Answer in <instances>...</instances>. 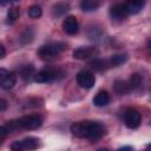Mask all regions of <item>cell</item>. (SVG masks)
I'll use <instances>...</instances> for the list:
<instances>
[{
  "instance_id": "18",
  "label": "cell",
  "mask_w": 151,
  "mask_h": 151,
  "mask_svg": "<svg viewBox=\"0 0 151 151\" xmlns=\"http://www.w3.org/2000/svg\"><path fill=\"white\" fill-rule=\"evenodd\" d=\"M70 6L68 4H65V2H58L53 6V15L54 17H60L63 15L64 13H66L68 11Z\"/></svg>"
},
{
  "instance_id": "13",
  "label": "cell",
  "mask_w": 151,
  "mask_h": 151,
  "mask_svg": "<svg viewBox=\"0 0 151 151\" xmlns=\"http://www.w3.org/2000/svg\"><path fill=\"white\" fill-rule=\"evenodd\" d=\"M144 6H145V1H143V0H132V1L126 2V7H127V11L130 14L139 13Z\"/></svg>"
},
{
  "instance_id": "2",
  "label": "cell",
  "mask_w": 151,
  "mask_h": 151,
  "mask_svg": "<svg viewBox=\"0 0 151 151\" xmlns=\"http://www.w3.org/2000/svg\"><path fill=\"white\" fill-rule=\"evenodd\" d=\"M42 125V118L40 114H28L18 119H13L7 122L5 124L6 129L11 131H15L19 129H25V130H35Z\"/></svg>"
},
{
  "instance_id": "26",
  "label": "cell",
  "mask_w": 151,
  "mask_h": 151,
  "mask_svg": "<svg viewBox=\"0 0 151 151\" xmlns=\"http://www.w3.org/2000/svg\"><path fill=\"white\" fill-rule=\"evenodd\" d=\"M0 51H1V54H0V58H4L5 57V47L1 45L0 46Z\"/></svg>"
},
{
  "instance_id": "20",
  "label": "cell",
  "mask_w": 151,
  "mask_h": 151,
  "mask_svg": "<svg viewBox=\"0 0 151 151\" xmlns=\"http://www.w3.org/2000/svg\"><path fill=\"white\" fill-rule=\"evenodd\" d=\"M27 14H28V17L32 18V19H38V18L41 17L42 9H41V7H40L39 5H32V6L28 8Z\"/></svg>"
},
{
  "instance_id": "23",
  "label": "cell",
  "mask_w": 151,
  "mask_h": 151,
  "mask_svg": "<svg viewBox=\"0 0 151 151\" xmlns=\"http://www.w3.org/2000/svg\"><path fill=\"white\" fill-rule=\"evenodd\" d=\"M106 65H107V61L101 60V59H94L93 61L90 63V66H91L92 68H94V70H98V71L105 68Z\"/></svg>"
},
{
  "instance_id": "1",
  "label": "cell",
  "mask_w": 151,
  "mask_h": 151,
  "mask_svg": "<svg viewBox=\"0 0 151 151\" xmlns=\"http://www.w3.org/2000/svg\"><path fill=\"white\" fill-rule=\"evenodd\" d=\"M71 132L78 138H86L90 140H97L105 134V127L99 122L81 120L71 125Z\"/></svg>"
},
{
  "instance_id": "3",
  "label": "cell",
  "mask_w": 151,
  "mask_h": 151,
  "mask_svg": "<svg viewBox=\"0 0 151 151\" xmlns=\"http://www.w3.org/2000/svg\"><path fill=\"white\" fill-rule=\"evenodd\" d=\"M66 48V44L57 41V42H51L47 44L42 47H40V50L38 51V54L41 59H51L58 54H60Z\"/></svg>"
},
{
  "instance_id": "21",
  "label": "cell",
  "mask_w": 151,
  "mask_h": 151,
  "mask_svg": "<svg viewBox=\"0 0 151 151\" xmlns=\"http://www.w3.org/2000/svg\"><path fill=\"white\" fill-rule=\"evenodd\" d=\"M33 40V31L29 28V27H27L22 33H21V35H20V41H21V44H28V42H31Z\"/></svg>"
},
{
  "instance_id": "24",
  "label": "cell",
  "mask_w": 151,
  "mask_h": 151,
  "mask_svg": "<svg viewBox=\"0 0 151 151\" xmlns=\"http://www.w3.org/2000/svg\"><path fill=\"white\" fill-rule=\"evenodd\" d=\"M7 107V103L5 99H0V111H5V109Z\"/></svg>"
},
{
  "instance_id": "19",
  "label": "cell",
  "mask_w": 151,
  "mask_h": 151,
  "mask_svg": "<svg viewBox=\"0 0 151 151\" xmlns=\"http://www.w3.org/2000/svg\"><path fill=\"white\" fill-rule=\"evenodd\" d=\"M127 60V55L126 54H114L110 58V65L111 66H119L122 64H124Z\"/></svg>"
},
{
  "instance_id": "9",
  "label": "cell",
  "mask_w": 151,
  "mask_h": 151,
  "mask_svg": "<svg viewBox=\"0 0 151 151\" xmlns=\"http://www.w3.org/2000/svg\"><path fill=\"white\" fill-rule=\"evenodd\" d=\"M58 74H59L58 70H51V68L41 70V71H39L38 73L34 74V81H37V83H50V81L55 80L58 78Z\"/></svg>"
},
{
  "instance_id": "12",
  "label": "cell",
  "mask_w": 151,
  "mask_h": 151,
  "mask_svg": "<svg viewBox=\"0 0 151 151\" xmlns=\"http://www.w3.org/2000/svg\"><path fill=\"white\" fill-rule=\"evenodd\" d=\"M109 101H110V94L107 93V91H99L93 98V104L98 107L107 105Z\"/></svg>"
},
{
  "instance_id": "16",
  "label": "cell",
  "mask_w": 151,
  "mask_h": 151,
  "mask_svg": "<svg viewBox=\"0 0 151 151\" xmlns=\"http://www.w3.org/2000/svg\"><path fill=\"white\" fill-rule=\"evenodd\" d=\"M80 7L84 12H92L99 7V2L93 0H84L80 2Z\"/></svg>"
},
{
  "instance_id": "29",
  "label": "cell",
  "mask_w": 151,
  "mask_h": 151,
  "mask_svg": "<svg viewBox=\"0 0 151 151\" xmlns=\"http://www.w3.org/2000/svg\"><path fill=\"white\" fill-rule=\"evenodd\" d=\"M147 47H149V48H150V50H151V40H150V41H149V42H147Z\"/></svg>"
},
{
  "instance_id": "5",
  "label": "cell",
  "mask_w": 151,
  "mask_h": 151,
  "mask_svg": "<svg viewBox=\"0 0 151 151\" xmlns=\"http://www.w3.org/2000/svg\"><path fill=\"white\" fill-rule=\"evenodd\" d=\"M142 116L136 109H127L124 112V123L129 129H137L140 125Z\"/></svg>"
},
{
  "instance_id": "6",
  "label": "cell",
  "mask_w": 151,
  "mask_h": 151,
  "mask_svg": "<svg viewBox=\"0 0 151 151\" xmlns=\"http://www.w3.org/2000/svg\"><path fill=\"white\" fill-rule=\"evenodd\" d=\"M77 83L83 88H92L96 84V78L92 72L87 70H83L77 74Z\"/></svg>"
},
{
  "instance_id": "15",
  "label": "cell",
  "mask_w": 151,
  "mask_h": 151,
  "mask_svg": "<svg viewBox=\"0 0 151 151\" xmlns=\"http://www.w3.org/2000/svg\"><path fill=\"white\" fill-rule=\"evenodd\" d=\"M113 88L118 94H126L127 92H130L129 84L124 80H116L113 84Z\"/></svg>"
},
{
  "instance_id": "4",
  "label": "cell",
  "mask_w": 151,
  "mask_h": 151,
  "mask_svg": "<svg viewBox=\"0 0 151 151\" xmlns=\"http://www.w3.org/2000/svg\"><path fill=\"white\" fill-rule=\"evenodd\" d=\"M39 146V139L35 137H26L11 144V151H32Z\"/></svg>"
},
{
  "instance_id": "8",
  "label": "cell",
  "mask_w": 151,
  "mask_h": 151,
  "mask_svg": "<svg viewBox=\"0 0 151 151\" xmlns=\"http://www.w3.org/2000/svg\"><path fill=\"white\" fill-rule=\"evenodd\" d=\"M110 15L114 20H123V19L127 18L130 15V13L127 11L126 2H117V4H114L110 8Z\"/></svg>"
},
{
  "instance_id": "25",
  "label": "cell",
  "mask_w": 151,
  "mask_h": 151,
  "mask_svg": "<svg viewBox=\"0 0 151 151\" xmlns=\"http://www.w3.org/2000/svg\"><path fill=\"white\" fill-rule=\"evenodd\" d=\"M117 151H132V147L129 146V145H126V146H122V147H119Z\"/></svg>"
},
{
  "instance_id": "7",
  "label": "cell",
  "mask_w": 151,
  "mask_h": 151,
  "mask_svg": "<svg viewBox=\"0 0 151 151\" xmlns=\"http://www.w3.org/2000/svg\"><path fill=\"white\" fill-rule=\"evenodd\" d=\"M17 83V76L12 71H7L5 68L0 70V85L4 90L12 88Z\"/></svg>"
},
{
  "instance_id": "10",
  "label": "cell",
  "mask_w": 151,
  "mask_h": 151,
  "mask_svg": "<svg viewBox=\"0 0 151 151\" xmlns=\"http://www.w3.org/2000/svg\"><path fill=\"white\" fill-rule=\"evenodd\" d=\"M97 48L94 46H87V47H80V48H77L73 51V58L74 59H87V58H91L93 55L97 54Z\"/></svg>"
},
{
  "instance_id": "11",
  "label": "cell",
  "mask_w": 151,
  "mask_h": 151,
  "mask_svg": "<svg viewBox=\"0 0 151 151\" xmlns=\"http://www.w3.org/2000/svg\"><path fill=\"white\" fill-rule=\"evenodd\" d=\"M63 28H64V31H65L67 34H70V35L76 34V33L78 32V29H79V24H78L76 17H73V15L66 17V18L64 19V21H63Z\"/></svg>"
},
{
  "instance_id": "17",
  "label": "cell",
  "mask_w": 151,
  "mask_h": 151,
  "mask_svg": "<svg viewBox=\"0 0 151 151\" xmlns=\"http://www.w3.org/2000/svg\"><path fill=\"white\" fill-rule=\"evenodd\" d=\"M19 17H20V11H19L18 7H12V8H9L8 12H7V24H8V25L14 24V22L19 19Z\"/></svg>"
},
{
  "instance_id": "27",
  "label": "cell",
  "mask_w": 151,
  "mask_h": 151,
  "mask_svg": "<svg viewBox=\"0 0 151 151\" xmlns=\"http://www.w3.org/2000/svg\"><path fill=\"white\" fill-rule=\"evenodd\" d=\"M144 151H151V144H149L146 147H145V150Z\"/></svg>"
},
{
  "instance_id": "22",
  "label": "cell",
  "mask_w": 151,
  "mask_h": 151,
  "mask_svg": "<svg viewBox=\"0 0 151 151\" xmlns=\"http://www.w3.org/2000/svg\"><path fill=\"white\" fill-rule=\"evenodd\" d=\"M33 71H34V68H33L32 65H25L20 68V76H21L22 79H28L32 76Z\"/></svg>"
},
{
  "instance_id": "14",
  "label": "cell",
  "mask_w": 151,
  "mask_h": 151,
  "mask_svg": "<svg viewBox=\"0 0 151 151\" xmlns=\"http://www.w3.org/2000/svg\"><path fill=\"white\" fill-rule=\"evenodd\" d=\"M142 81H143V77L139 74V73H133L131 74L127 84H129V87H130V91L132 90H137L140 85H142Z\"/></svg>"
},
{
  "instance_id": "28",
  "label": "cell",
  "mask_w": 151,
  "mask_h": 151,
  "mask_svg": "<svg viewBox=\"0 0 151 151\" xmlns=\"http://www.w3.org/2000/svg\"><path fill=\"white\" fill-rule=\"evenodd\" d=\"M97 151H109V149H106V147H100V149H98Z\"/></svg>"
}]
</instances>
